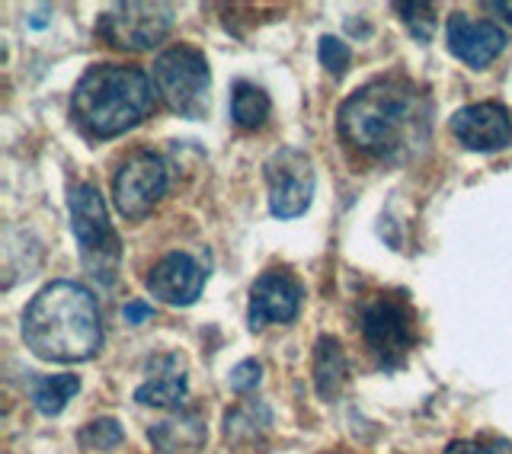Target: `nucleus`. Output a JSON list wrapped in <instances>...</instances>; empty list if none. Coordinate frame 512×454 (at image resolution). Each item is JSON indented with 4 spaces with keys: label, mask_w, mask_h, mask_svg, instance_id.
Masks as SVG:
<instances>
[{
    "label": "nucleus",
    "mask_w": 512,
    "mask_h": 454,
    "mask_svg": "<svg viewBox=\"0 0 512 454\" xmlns=\"http://www.w3.org/2000/svg\"><path fill=\"white\" fill-rule=\"evenodd\" d=\"M23 339L42 362H90L103 349V323L93 291L68 279L45 285L23 311Z\"/></svg>",
    "instance_id": "1"
},
{
    "label": "nucleus",
    "mask_w": 512,
    "mask_h": 454,
    "mask_svg": "<svg viewBox=\"0 0 512 454\" xmlns=\"http://www.w3.org/2000/svg\"><path fill=\"white\" fill-rule=\"evenodd\" d=\"M343 141L368 157H394L426 128V100L400 77H381L346 96L336 116Z\"/></svg>",
    "instance_id": "2"
},
{
    "label": "nucleus",
    "mask_w": 512,
    "mask_h": 454,
    "mask_svg": "<svg viewBox=\"0 0 512 454\" xmlns=\"http://www.w3.org/2000/svg\"><path fill=\"white\" fill-rule=\"evenodd\" d=\"M154 109L151 77L132 64H93L71 93V116L87 138H119Z\"/></svg>",
    "instance_id": "3"
},
{
    "label": "nucleus",
    "mask_w": 512,
    "mask_h": 454,
    "mask_svg": "<svg viewBox=\"0 0 512 454\" xmlns=\"http://www.w3.org/2000/svg\"><path fill=\"white\" fill-rule=\"evenodd\" d=\"M68 212H71V227L80 247V263H84V269L96 282L112 285L119 259H122V243H119L116 227L109 221L100 189L90 183H77L68 196Z\"/></svg>",
    "instance_id": "4"
},
{
    "label": "nucleus",
    "mask_w": 512,
    "mask_h": 454,
    "mask_svg": "<svg viewBox=\"0 0 512 454\" xmlns=\"http://www.w3.org/2000/svg\"><path fill=\"white\" fill-rule=\"evenodd\" d=\"M154 93L164 100L170 112L183 119H202L208 112V90H212V71L199 48L173 45L154 58L151 68Z\"/></svg>",
    "instance_id": "5"
},
{
    "label": "nucleus",
    "mask_w": 512,
    "mask_h": 454,
    "mask_svg": "<svg viewBox=\"0 0 512 454\" xmlns=\"http://www.w3.org/2000/svg\"><path fill=\"white\" fill-rule=\"evenodd\" d=\"M359 327L365 346L372 349L381 368H400L407 362V355L416 343L410 304L391 295H375L372 301L362 304Z\"/></svg>",
    "instance_id": "6"
},
{
    "label": "nucleus",
    "mask_w": 512,
    "mask_h": 454,
    "mask_svg": "<svg viewBox=\"0 0 512 454\" xmlns=\"http://www.w3.org/2000/svg\"><path fill=\"white\" fill-rule=\"evenodd\" d=\"M173 13L170 4H116L100 16L96 32L125 52H151L170 36Z\"/></svg>",
    "instance_id": "7"
},
{
    "label": "nucleus",
    "mask_w": 512,
    "mask_h": 454,
    "mask_svg": "<svg viewBox=\"0 0 512 454\" xmlns=\"http://www.w3.org/2000/svg\"><path fill=\"white\" fill-rule=\"evenodd\" d=\"M266 183H269V212L292 221L311 208L314 199V164L298 148H279L266 160Z\"/></svg>",
    "instance_id": "8"
},
{
    "label": "nucleus",
    "mask_w": 512,
    "mask_h": 454,
    "mask_svg": "<svg viewBox=\"0 0 512 454\" xmlns=\"http://www.w3.org/2000/svg\"><path fill=\"white\" fill-rule=\"evenodd\" d=\"M167 192V164L151 151H138L112 176V202L128 221H141Z\"/></svg>",
    "instance_id": "9"
},
{
    "label": "nucleus",
    "mask_w": 512,
    "mask_h": 454,
    "mask_svg": "<svg viewBox=\"0 0 512 454\" xmlns=\"http://www.w3.org/2000/svg\"><path fill=\"white\" fill-rule=\"evenodd\" d=\"M304 288L292 272L285 269H266L250 288V311L247 323L250 330H263L266 323H288L301 311Z\"/></svg>",
    "instance_id": "10"
},
{
    "label": "nucleus",
    "mask_w": 512,
    "mask_h": 454,
    "mask_svg": "<svg viewBox=\"0 0 512 454\" xmlns=\"http://www.w3.org/2000/svg\"><path fill=\"white\" fill-rule=\"evenodd\" d=\"M452 135L464 144L468 151L487 154V151H503L512 141V116L500 103H474L458 109L448 119Z\"/></svg>",
    "instance_id": "11"
},
{
    "label": "nucleus",
    "mask_w": 512,
    "mask_h": 454,
    "mask_svg": "<svg viewBox=\"0 0 512 454\" xmlns=\"http://www.w3.org/2000/svg\"><path fill=\"white\" fill-rule=\"evenodd\" d=\"M448 36V52L458 61H464L474 71H484L487 64H493L503 55L506 48V32L490 23V20H471L468 13H452L445 26Z\"/></svg>",
    "instance_id": "12"
},
{
    "label": "nucleus",
    "mask_w": 512,
    "mask_h": 454,
    "mask_svg": "<svg viewBox=\"0 0 512 454\" xmlns=\"http://www.w3.org/2000/svg\"><path fill=\"white\" fill-rule=\"evenodd\" d=\"M148 291L170 307H189L205 288V269L189 253H167L144 279Z\"/></svg>",
    "instance_id": "13"
},
{
    "label": "nucleus",
    "mask_w": 512,
    "mask_h": 454,
    "mask_svg": "<svg viewBox=\"0 0 512 454\" xmlns=\"http://www.w3.org/2000/svg\"><path fill=\"white\" fill-rule=\"evenodd\" d=\"M186 368L180 355H164V359L154 362V375L138 384L135 400L144 407H180L186 397Z\"/></svg>",
    "instance_id": "14"
},
{
    "label": "nucleus",
    "mask_w": 512,
    "mask_h": 454,
    "mask_svg": "<svg viewBox=\"0 0 512 454\" xmlns=\"http://www.w3.org/2000/svg\"><path fill=\"white\" fill-rule=\"evenodd\" d=\"M148 435H151V442L160 448V454H192V451H199L205 442V423H202L199 413H183V416L154 426Z\"/></svg>",
    "instance_id": "15"
},
{
    "label": "nucleus",
    "mask_w": 512,
    "mask_h": 454,
    "mask_svg": "<svg viewBox=\"0 0 512 454\" xmlns=\"http://www.w3.org/2000/svg\"><path fill=\"white\" fill-rule=\"evenodd\" d=\"M346 352L340 346V339L320 336L314 346V387L320 400H333L340 394V387L346 384Z\"/></svg>",
    "instance_id": "16"
},
{
    "label": "nucleus",
    "mask_w": 512,
    "mask_h": 454,
    "mask_svg": "<svg viewBox=\"0 0 512 454\" xmlns=\"http://www.w3.org/2000/svg\"><path fill=\"white\" fill-rule=\"evenodd\" d=\"M269 109H272V103H269L263 87L247 84V80H237L234 90H231V119L237 128H247V132L263 128L269 119Z\"/></svg>",
    "instance_id": "17"
},
{
    "label": "nucleus",
    "mask_w": 512,
    "mask_h": 454,
    "mask_svg": "<svg viewBox=\"0 0 512 454\" xmlns=\"http://www.w3.org/2000/svg\"><path fill=\"white\" fill-rule=\"evenodd\" d=\"M77 391H80L77 375H42L29 384L32 407H36L42 416H58Z\"/></svg>",
    "instance_id": "18"
},
{
    "label": "nucleus",
    "mask_w": 512,
    "mask_h": 454,
    "mask_svg": "<svg viewBox=\"0 0 512 454\" xmlns=\"http://www.w3.org/2000/svg\"><path fill=\"white\" fill-rule=\"evenodd\" d=\"M269 426V410L263 403H244L224 419V435L228 439H256V432H263Z\"/></svg>",
    "instance_id": "19"
},
{
    "label": "nucleus",
    "mask_w": 512,
    "mask_h": 454,
    "mask_svg": "<svg viewBox=\"0 0 512 454\" xmlns=\"http://www.w3.org/2000/svg\"><path fill=\"white\" fill-rule=\"evenodd\" d=\"M122 439L125 432L116 419H93V423H87L77 432V442L87 451H112L116 445H122Z\"/></svg>",
    "instance_id": "20"
},
{
    "label": "nucleus",
    "mask_w": 512,
    "mask_h": 454,
    "mask_svg": "<svg viewBox=\"0 0 512 454\" xmlns=\"http://www.w3.org/2000/svg\"><path fill=\"white\" fill-rule=\"evenodd\" d=\"M317 55H320V64L333 74V77H343L349 71V64H352V52H349V45L343 39H336V36H324L320 39V48H317Z\"/></svg>",
    "instance_id": "21"
},
{
    "label": "nucleus",
    "mask_w": 512,
    "mask_h": 454,
    "mask_svg": "<svg viewBox=\"0 0 512 454\" xmlns=\"http://www.w3.org/2000/svg\"><path fill=\"white\" fill-rule=\"evenodd\" d=\"M400 13H407L404 20L410 26V32L420 42H429L432 39V29H436V10L429 4H397Z\"/></svg>",
    "instance_id": "22"
},
{
    "label": "nucleus",
    "mask_w": 512,
    "mask_h": 454,
    "mask_svg": "<svg viewBox=\"0 0 512 454\" xmlns=\"http://www.w3.org/2000/svg\"><path fill=\"white\" fill-rule=\"evenodd\" d=\"M263 381V365L256 362V359H244V362H237L231 368V375H228V384H231V391L234 394H250L256 391Z\"/></svg>",
    "instance_id": "23"
},
{
    "label": "nucleus",
    "mask_w": 512,
    "mask_h": 454,
    "mask_svg": "<svg viewBox=\"0 0 512 454\" xmlns=\"http://www.w3.org/2000/svg\"><path fill=\"white\" fill-rule=\"evenodd\" d=\"M445 454H512V442L506 439H490V442H452L445 448Z\"/></svg>",
    "instance_id": "24"
},
{
    "label": "nucleus",
    "mask_w": 512,
    "mask_h": 454,
    "mask_svg": "<svg viewBox=\"0 0 512 454\" xmlns=\"http://www.w3.org/2000/svg\"><path fill=\"white\" fill-rule=\"evenodd\" d=\"M148 317H154V307L148 301H128L125 304V320L128 323H144Z\"/></svg>",
    "instance_id": "25"
},
{
    "label": "nucleus",
    "mask_w": 512,
    "mask_h": 454,
    "mask_svg": "<svg viewBox=\"0 0 512 454\" xmlns=\"http://www.w3.org/2000/svg\"><path fill=\"white\" fill-rule=\"evenodd\" d=\"M487 10L503 13V20H506V23H512V4H503V0H493V4H487Z\"/></svg>",
    "instance_id": "26"
}]
</instances>
